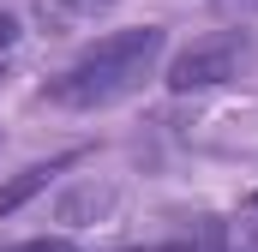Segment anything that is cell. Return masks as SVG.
<instances>
[{
	"label": "cell",
	"instance_id": "1",
	"mask_svg": "<svg viewBox=\"0 0 258 252\" xmlns=\"http://www.w3.org/2000/svg\"><path fill=\"white\" fill-rule=\"evenodd\" d=\"M162 48H168L162 24L114 30V36L90 42L60 78H48V84H42V102H54V108H78V114H90V108H114V102H126L132 90H144V78H156Z\"/></svg>",
	"mask_w": 258,
	"mask_h": 252
},
{
	"label": "cell",
	"instance_id": "2",
	"mask_svg": "<svg viewBox=\"0 0 258 252\" xmlns=\"http://www.w3.org/2000/svg\"><path fill=\"white\" fill-rule=\"evenodd\" d=\"M252 54V42H246V30H210V36H198L192 48H180L174 60H168V90L174 96H192V90H216V84H228L240 66Z\"/></svg>",
	"mask_w": 258,
	"mask_h": 252
},
{
	"label": "cell",
	"instance_id": "3",
	"mask_svg": "<svg viewBox=\"0 0 258 252\" xmlns=\"http://www.w3.org/2000/svg\"><path fill=\"white\" fill-rule=\"evenodd\" d=\"M72 162H78V150H66V156H54V162H30V168H18V174H12V180L0 186V216H12V210H24V204H30L36 192L48 186L54 174H66Z\"/></svg>",
	"mask_w": 258,
	"mask_h": 252
},
{
	"label": "cell",
	"instance_id": "4",
	"mask_svg": "<svg viewBox=\"0 0 258 252\" xmlns=\"http://www.w3.org/2000/svg\"><path fill=\"white\" fill-rule=\"evenodd\" d=\"M216 18H258V0H210Z\"/></svg>",
	"mask_w": 258,
	"mask_h": 252
},
{
	"label": "cell",
	"instance_id": "5",
	"mask_svg": "<svg viewBox=\"0 0 258 252\" xmlns=\"http://www.w3.org/2000/svg\"><path fill=\"white\" fill-rule=\"evenodd\" d=\"M12 252H72L66 240H24V246H12Z\"/></svg>",
	"mask_w": 258,
	"mask_h": 252
},
{
	"label": "cell",
	"instance_id": "6",
	"mask_svg": "<svg viewBox=\"0 0 258 252\" xmlns=\"http://www.w3.org/2000/svg\"><path fill=\"white\" fill-rule=\"evenodd\" d=\"M12 42H18V24H12V18H6V12H0V54H6V48H12Z\"/></svg>",
	"mask_w": 258,
	"mask_h": 252
},
{
	"label": "cell",
	"instance_id": "7",
	"mask_svg": "<svg viewBox=\"0 0 258 252\" xmlns=\"http://www.w3.org/2000/svg\"><path fill=\"white\" fill-rule=\"evenodd\" d=\"M72 6H84V12H96V6H114V0H72Z\"/></svg>",
	"mask_w": 258,
	"mask_h": 252
},
{
	"label": "cell",
	"instance_id": "8",
	"mask_svg": "<svg viewBox=\"0 0 258 252\" xmlns=\"http://www.w3.org/2000/svg\"><path fill=\"white\" fill-rule=\"evenodd\" d=\"M150 252H192V246H150Z\"/></svg>",
	"mask_w": 258,
	"mask_h": 252
}]
</instances>
